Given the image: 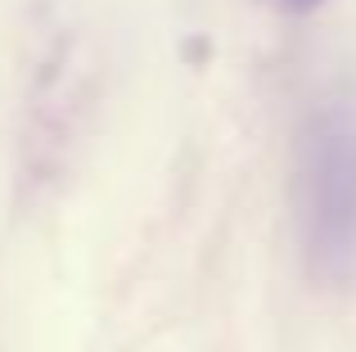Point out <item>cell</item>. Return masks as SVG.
Masks as SVG:
<instances>
[{
  "instance_id": "cell-2",
  "label": "cell",
  "mask_w": 356,
  "mask_h": 352,
  "mask_svg": "<svg viewBox=\"0 0 356 352\" xmlns=\"http://www.w3.org/2000/svg\"><path fill=\"white\" fill-rule=\"evenodd\" d=\"M284 5H289V9H316L321 0H284Z\"/></svg>"
},
{
  "instance_id": "cell-1",
  "label": "cell",
  "mask_w": 356,
  "mask_h": 352,
  "mask_svg": "<svg viewBox=\"0 0 356 352\" xmlns=\"http://www.w3.org/2000/svg\"><path fill=\"white\" fill-rule=\"evenodd\" d=\"M298 217L325 266L356 248V99H330L298 150Z\"/></svg>"
}]
</instances>
